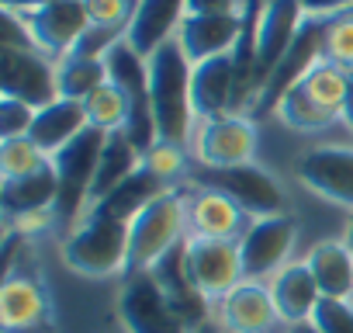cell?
<instances>
[{"label": "cell", "instance_id": "obj_1", "mask_svg": "<svg viewBox=\"0 0 353 333\" xmlns=\"http://www.w3.org/2000/svg\"><path fill=\"white\" fill-rule=\"evenodd\" d=\"M191 77H194V63L184 56L176 39H170L149 56V97H152L156 132L163 142L184 146L191 139L194 129Z\"/></svg>", "mask_w": 353, "mask_h": 333}, {"label": "cell", "instance_id": "obj_2", "mask_svg": "<svg viewBox=\"0 0 353 333\" xmlns=\"http://www.w3.org/2000/svg\"><path fill=\"white\" fill-rule=\"evenodd\" d=\"M63 260L83 278L125 274L132 260V226L108 216H83L63 243Z\"/></svg>", "mask_w": 353, "mask_h": 333}, {"label": "cell", "instance_id": "obj_3", "mask_svg": "<svg viewBox=\"0 0 353 333\" xmlns=\"http://www.w3.org/2000/svg\"><path fill=\"white\" fill-rule=\"evenodd\" d=\"M188 202L181 191H163L159 198H152L128 226H132V260L128 271H152L176 243H184V226H188Z\"/></svg>", "mask_w": 353, "mask_h": 333}, {"label": "cell", "instance_id": "obj_4", "mask_svg": "<svg viewBox=\"0 0 353 333\" xmlns=\"http://www.w3.org/2000/svg\"><path fill=\"white\" fill-rule=\"evenodd\" d=\"M108 63V77L111 84L128 97V125L125 135L132 139V146L139 153H149L159 142L156 132V115H152V97H149V59H142L125 39L114 42L104 53Z\"/></svg>", "mask_w": 353, "mask_h": 333}, {"label": "cell", "instance_id": "obj_5", "mask_svg": "<svg viewBox=\"0 0 353 333\" xmlns=\"http://www.w3.org/2000/svg\"><path fill=\"white\" fill-rule=\"evenodd\" d=\"M104 142H108V132L87 125L73 142H66L59 153H52V171L59 181L56 216L63 222H77V216L87 212V198L94 188V174H97Z\"/></svg>", "mask_w": 353, "mask_h": 333}, {"label": "cell", "instance_id": "obj_6", "mask_svg": "<svg viewBox=\"0 0 353 333\" xmlns=\"http://www.w3.org/2000/svg\"><path fill=\"white\" fill-rule=\"evenodd\" d=\"M0 94L18 97L35 111L59 97V66L39 49L0 46Z\"/></svg>", "mask_w": 353, "mask_h": 333}, {"label": "cell", "instance_id": "obj_7", "mask_svg": "<svg viewBox=\"0 0 353 333\" xmlns=\"http://www.w3.org/2000/svg\"><path fill=\"white\" fill-rule=\"evenodd\" d=\"M184 271L191 285L212 302L225 298L243 278V257H239V240H205V236H188L184 240Z\"/></svg>", "mask_w": 353, "mask_h": 333}, {"label": "cell", "instance_id": "obj_8", "mask_svg": "<svg viewBox=\"0 0 353 333\" xmlns=\"http://www.w3.org/2000/svg\"><path fill=\"white\" fill-rule=\"evenodd\" d=\"M322 32H325V18H305V21H301V28H298L291 49L284 53V59L274 66V73H270L267 84L260 87V94H256V101H253V111H250L253 118H263V115L277 111L281 101H284V94H288L291 87H298V84L312 73V66L322 59Z\"/></svg>", "mask_w": 353, "mask_h": 333}, {"label": "cell", "instance_id": "obj_9", "mask_svg": "<svg viewBox=\"0 0 353 333\" xmlns=\"http://www.w3.org/2000/svg\"><path fill=\"white\" fill-rule=\"evenodd\" d=\"M118 319L125 333H194L173 312L152 271H139L125 281V288L118 292Z\"/></svg>", "mask_w": 353, "mask_h": 333}, {"label": "cell", "instance_id": "obj_10", "mask_svg": "<svg viewBox=\"0 0 353 333\" xmlns=\"http://www.w3.org/2000/svg\"><path fill=\"white\" fill-rule=\"evenodd\" d=\"M198 160L205 171H229V166L253 163L256 156V118L253 115H222L208 118L198 129Z\"/></svg>", "mask_w": 353, "mask_h": 333}, {"label": "cell", "instance_id": "obj_11", "mask_svg": "<svg viewBox=\"0 0 353 333\" xmlns=\"http://www.w3.org/2000/svg\"><path fill=\"white\" fill-rule=\"evenodd\" d=\"M205 188H219L225 191L246 216H281L288 212V195L277 184V178L256 163H243V166H229V171H205L201 174Z\"/></svg>", "mask_w": 353, "mask_h": 333}, {"label": "cell", "instance_id": "obj_12", "mask_svg": "<svg viewBox=\"0 0 353 333\" xmlns=\"http://www.w3.org/2000/svg\"><path fill=\"white\" fill-rule=\"evenodd\" d=\"M298 240V222L281 212V216H263V219H253L239 240V257H243V278L246 281H260L267 274H274L291 247Z\"/></svg>", "mask_w": 353, "mask_h": 333}, {"label": "cell", "instance_id": "obj_13", "mask_svg": "<svg viewBox=\"0 0 353 333\" xmlns=\"http://www.w3.org/2000/svg\"><path fill=\"white\" fill-rule=\"evenodd\" d=\"M21 21H25L35 49L52 56L56 63L63 56H70L77 49V42L83 39V32L90 28L83 0H49L46 8H39L32 15H21Z\"/></svg>", "mask_w": 353, "mask_h": 333}, {"label": "cell", "instance_id": "obj_14", "mask_svg": "<svg viewBox=\"0 0 353 333\" xmlns=\"http://www.w3.org/2000/svg\"><path fill=\"white\" fill-rule=\"evenodd\" d=\"M294 178L319 198L353 209V146H315L301 153Z\"/></svg>", "mask_w": 353, "mask_h": 333}, {"label": "cell", "instance_id": "obj_15", "mask_svg": "<svg viewBox=\"0 0 353 333\" xmlns=\"http://www.w3.org/2000/svg\"><path fill=\"white\" fill-rule=\"evenodd\" d=\"M305 21V11L298 0H267L260 11V28H256V94L274 73V66L284 59L291 49L298 28Z\"/></svg>", "mask_w": 353, "mask_h": 333}, {"label": "cell", "instance_id": "obj_16", "mask_svg": "<svg viewBox=\"0 0 353 333\" xmlns=\"http://www.w3.org/2000/svg\"><path fill=\"white\" fill-rule=\"evenodd\" d=\"M243 35V11L239 15H188L176 28V42H181L184 56L198 66L212 56H225L236 49Z\"/></svg>", "mask_w": 353, "mask_h": 333}, {"label": "cell", "instance_id": "obj_17", "mask_svg": "<svg viewBox=\"0 0 353 333\" xmlns=\"http://www.w3.org/2000/svg\"><path fill=\"white\" fill-rule=\"evenodd\" d=\"M191 104H194V118L198 122L236 115L232 111L236 108V66H232V53L212 56V59H205V63L194 66Z\"/></svg>", "mask_w": 353, "mask_h": 333}, {"label": "cell", "instance_id": "obj_18", "mask_svg": "<svg viewBox=\"0 0 353 333\" xmlns=\"http://www.w3.org/2000/svg\"><path fill=\"white\" fill-rule=\"evenodd\" d=\"M219 319L229 333H270L281 319L274 305V292L260 281H239L222 302Z\"/></svg>", "mask_w": 353, "mask_h": 333}, {"label": "cell", "instance_id": "obj_19", "mask_svg": "<svg viewBox=\"0 0 353 333\" xmlns=\"http://www.w3.org/2000/svg\"><path fill=\"white\" fill-rule=\"evenodd\" d=\"M184 18H188V0H139L125 42L142 59H149L159 46L176 39V28Z\"/></svg>", "mask_w": 353, "mask_h": 333}, {"label": "cell", "instance_id": "obj_20", "mask_svg": "<svg viewBox=\"0 0 353 333\" xmlns=\"http://www.w3.org/2000/svg\"><path fill=\"white\" fill-rule=\"evenodd\" d=\"M56 198H59V181L52 171V156L49 166L28 174V178H14L4 181L0 188V209H4L8 219H49L56 212Z\"/></svg>", "mask_w": 353, "mask_h": 333}, {"label": "cell", "instance_id": "obj_21", "mask_svg": "<svg viewBox=\"0 0 353 333\" xmlns=\"http://www.w3.org/2000/svg\"><path fill=\"white\" fill-rule=\"evenodd\" d=\"M49 302L35 278L28 274H8L0 285V326L4 333H32L46 326Z\"/></svg>", "mask_w": 353, "mask_h": 333}, {"label": "cell", "instance_id": "obj_22", "mask_svg": "<svg viewBox=\"0 0 353 333\" xmlns=\"http://www.w3.org/2000/svg\"><path fill=\"white\" fill-rule=\"evenodd\" d=\"M152 278L159 281L163 295L170 298L173 312L181 316L191 330H201L208 323V298L191 285L188 271H184V243H176L156 267H152Z\"/></svg>", "mask_w": 353, "mask_h": 333}, {"label": "cell", "instance_id": "obj_23", "mask_svg": "<svg viewBox=\"0 0 353 333\" xmlns=\"http://www.w3.org/2000/svg\"><path fill=\"white\" fill-rule=\"evenodd\" d=\"M188 226L191 236H205V240H243V226H246V212L219 188H205L191 209H188Z\"/></svg>", "mask_w": 353, "mask_h": 333}, {"label": "cell", "instance_id": "obj_24", "mask_svg": "<svg viewBox=\"0 0 353 333\" xmlns=\"http://www.w3.org/2000/svg\"><path fill=\"white\" fill-rule=\"evenodd\" d=\"M87 104L83 101H73V97H56L52 104L39 108L35 111V122H32V132L28 139L42 149V153H59L66 142H73L83 129H87Z\"/></svg>", "mask_w": 353, "mask_h": 333}, {"label": "cell", "instance_id": "obj_25", "mask_svg": "<svg viewBox=\"0 0 353 333\" xmlns=\"http://www.w3.org/2000/svg\"><path fill=\"white\" fill-rule=\"evenodd\" d=\"M270 292H274V305H277L281 319L291 323V326L294 323H308L312 312H315V305H319V298H322L319 281H315L308 260L281 267L277 278H274V285H270Z\"/></svg>", "mask_w": 353, "mask_h": 333}, {"label": "cell", "instance_id": "obj_26", "mask_svg": "<svg viewBox=\"0 0 353 333\" xmlns=\"http://www.w3.org/2000/svg\"><path fill=\"white\" fill-rule=\"evenodd\" d=\"M305 260H308L322 295L353 298V247L346 240H322L308 250Z\"/></svg>", "mask_w": 353, "mask_h": 333}, {"label": "cell", "instance_id": "obj_27", "mask_svg": "<svg viewBox=\"0 0 353 333\" xmlns=\"http://www.w3.org/2000/svg\"><path fill=\"white\" fill-rule=\"evenodd\" d=\"M163 191H170L166 181H159L152 171H145V166L139 163V171L121 181L108 198H101L94 209H87V216H108V219H121V222H132L152 198H159Z\"/></svg>", "mask_w": 353, "mask_h": 333}, {"label": "cell", "instance_id": "obj_28", "mask_svg": "<svg viewBox=\"0 0 353 333\" xmlns=\"http://www.w3.org/2000/svg\"><path fill=\"white\" fill-rule=\"evenodd\" d=\"M142 163V153L132 146V139L125 132H108V142H104V153H101V163H97V174H94V188H90V198H87V209H94L101 198H108L121 181H128Z\"/></svg>", "mask_w": 353, "mask_h": 333}, {"label": "cell", "instance_id": "obj_29", "mask_svg": "<svg viewBox=\"0 0 353 333\" xmlns=\"http://www.w3.org/2000/svg\"><path fill=\"white\" fill-rule=\"evenodd\" d=\"M59 97H73V101H87L97 87H104L108 77V63L104 56H80L70 53L59 63Z\"/></svg>", "mask_w": 353, "mask_h": 333}, {"label": "cell", "instance_id": "obj_30", "mask_svg": "<svg viewBox=\"0 0 353 333\" xmlns=\"http://www.w3.org/2000/svg\"><path fill=\"white\" fill-rule=\"evenodd\" d=\"M277 118H281L288 129H294V132H322V129H329L332 122H339V115H332L329 108H322L301 84L284 94V101H281V108H277Z\"/></svg>", "mask_w": 353, "mask_h": 333}, {"label": "cell", "instance_id": "obj_31", "mask_svg": "<svg viewBox=\"0 0 353 333\" xmlns=\"http://www.w3.org/2000/svg\"><path fill=\"white\" fill-rule=\"evenodd\" d=\"M87 122L101 132H125L128 125V97L108 80L104 87H97L87 101Z\"/></svg>", "mask_w": 353, "mask_h": 333}, {"label": "cell", "instance_id": "obj_32", "mask_svg": "<svg viewBox=\"0 0 353 333\" xmlns=\"http://www.w3.org/2000/svg\"><path fill=\"white\" fill-rule=\"evenodd\" d=\"M42 166H49V153H42L28 135L0 142V174H4V181L28 178V174L42 171Z\"/></svg>", "mask_w": 353, "mask_h": 333}, {"label": "cell", "instance_id": "obj_33", "mask_svg": "<svg viewBox=\"0 0 353 333\" xmlns=\"http://www.w3.org/2000/svg\"><path fill=\"white\" fill-rule=\"evenodd\" d=\"M322 59H329V63H336V66H343V70L353 73V8L325 18Z\"/></svg>", "mask_w": 353, "mask_h": 333}, {"label": "cell", "instance_id": "obj_34", "mask_svg": "<svg viewBox=\"0 0 353 333\" xmlns=\"http://www.w3.org/2000/svg\"><path fill=\"white\" fill-rule=\"evenodd\" d=\"M142 166H145V171H152L159 181L173 184L176 178L184 174V166H188V160H184V146L163 142V139H159L149 153H142Z\"/></svg>", "mask_w": 353, "mask_h": 333}, {"label": "cell", "instance_id": "obj_35", "mask_svg": "<svg viewBox=\"0 0 353 333\" xmlns=\"http://www.w3.org/2000/svg\"><path fill=\"white\" fill-rule=\"evenodd\" d=\"M312 323L319 333H353V298H329L322 295Z\"/></svg>", "mask_w": 353, "mask_h": 333}, {"label": "cell", "instance_id": "obj_36", "mask_svg": "<svg viewBox=\"0 0 353 333\" xmlns=\"http://www.w3.org/2000/svg\"><path fill=\"white\" fill-rule=\"evenodd\" d=\"M83 8H87L90 25L128 32L132 15H135V8H139V0H83Z\"/></svg>", "mask_w": 353, "mask_h": 333}, {"label": "cell", "instance_id": "obj_37", "mask_svg": "<svg viewBox=\"0 0 353 333\" xmlns=\"http://www.w3.org/2000/svg\"><path fill=\"white\" fill-rule=\"evenodd\" d=\"M32 122H35V108L32 104L0 94V139H21V135H28Z\"/></svg>", "mask_w": 353, "mask_h": 333}, {"label": "cell", "instance_id": "obj_38", "mask_svg": "<svg viewBox=\"0 0 353 333\" xmlns=\"http://www.w3.org/2000/svg\"><path fill=\"white\" fill-rule=\"evenodd\" d=\"M246 0H188V15H239Z\"/></svg>", "mask_w": 353, "mask_h": 333}, {"label": "cell", "instance_id": "obj_39", "mask_svg": "<svg viewBox=\"0 0 353 333\" xmlns=\"http://www.w3.org/2000/svg\"><path fill=\"white\" fill-rule=\"evenodd\" d=\"M305 18H332L339 11H350L353 8V0H298Z\"/></svg>", "mask_w": 353, "mask_h": 333}, {"label": "cell", "instance_id": "obj_40", "mask_svg": "<svg viewBox=\"0 0 353 333\" xmlns=\"http://www.w3.org/2000/svg\"><path fill=\"white\" fill-rule=\"evenodd\" d=\"M0 4H4V11H11V15H32V11L46 8L49 0H0Z\"/></svg>", "mask_w": 353, "mask_h": 333}, {"label": "cell", "instance_id": "obj_41", "mask_svg": "<svg viewBox=\"0 0 353 333\" xmlns=\"http://www.w3.org/2000/svg\"><path fill=\"white\" fill-rule=\"evenodd\" d=\"M343 118H346V125L353 129V84H350V97H346V111H343Z\"/></svg>", "mask_w": 353, "mask_h": 333}, {"label": "cell", "instance_id": "obj_42", "mask_svg": "<svg viewBox=\"0 0 353 333\" xmlns=\"http://www.w3.org/2000/svg\"><path fill=\"white\" fill-rule=\"evenodd\" d=\"M291 333H319V330H315V323L308 319V323H294V326H291Z\"/></svg>", "mask_w": 353, "mask_h": 333}, {"label": "cell", "instance_id": "obj_43", "mask_svg": "<svg viewBox=\"0 0 353 333\" xmlns=\"http://www.w3.org/2000/svg\"><path fill=\"white\" fill-rule=\"evenodd\" d=\"M350 247H353V216H350V222H346V236H343Z\"/></svg>", "mask_w": 353, "mask_h": 333}, {"label": "cell", "instance_id": "obj_44", "mask_svg": "<svg viewBox=\"0 0 353 333\" xmlns=\"http://www.w3.org/2000/svg\"><path fill=\"white\" fill-rule=\"evenodd\" d=\"M194 333H219V326H215V323H205V326H201V330H194Z\"/></svg>", "mask_w": 353, "mask_h": 333}, {"label": "cell", "instance_id": "obj_45", "mask_svg": "<svg viewBox=\"0 0 353 333\" xmlns=\"http://www.w3.org/2000/svg\"><path fill=\"white\" fill-rule=\"evenodd\" d=\"M263 4H267V0H263Z\"/></svg>", "mask_w": 353, "mask_h": 333}]
</instances>
